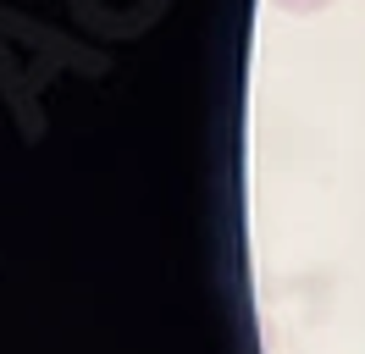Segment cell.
I'll list each match as a JSON object with an SVG mask.
<instances>
[{"mask_svg":"<svg viewBox=\"0 0 365 354\" xmlns=\"http://www.w3.org/2000/svg\"><path fill=\"white\" fill-rule=\"evenodd\" d=\"M277 11H288V17H316V11H327L332 0H272Z\"/></svg>","mask_w":365,"mask_h":354,"instance_id":"6da1fadb","label":"cell"}]
</instances>
